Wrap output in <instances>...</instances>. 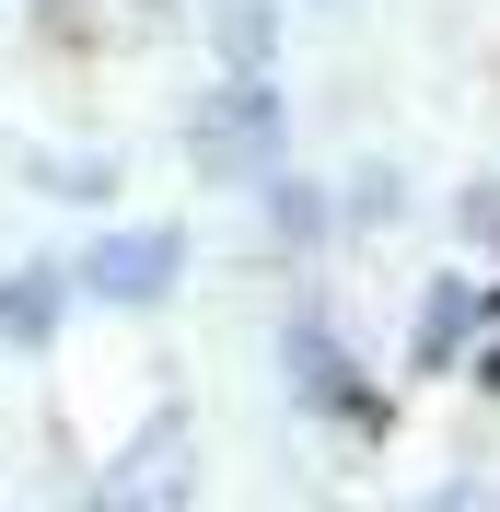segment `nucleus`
<instances>
[{
	"label": "nucleus",
	"instance_id": "nucleus-1",
	"mask_svg": "<svg viewBox=\"0 0 500 512\" xmlns=\"http://www.w3.org/2000/svg\"><path fill=\"white\" fill-rule=\"evenodd\" d=\"M175 268H187L175 233H105V245L82 256V280H94L105 303H152V291H175Z\"/></svg>",
	"mask_w": 500,
	"mask_h": 512
},
{
	"label": "nucleus",
	"instance_id": "nucleus-4",
	"mask_svg": "<svg viewBox=\"0 0 500 512\" xmlns=\"http://www.w3.org/2000/svg\"><path fill=\"white\" fill-rule=\"evenodd\" d=\"M466 315H477L466 291H431V315H419V361H442V350H454V338H466Z\"/></svg>",
	"mask_w": 500,
	"mask_h": 512
},
{
	"label": "nucleus",
	"instance_id": "nucleus-3",
	"mask_svg": "<svg viewBox=\"0 0 500 512\" xmlns=\"http://www.w3.org/2000/svg\"><path fill=\"white\" fill-rule=\"evenodd\" d=\"M268 140H280V117H268V94L221 105V117H210V175H245V163H268Z\"/></svg>",
	"mask_w": 500,
	"mask_h": 512
},
{
	"label": "nucleus",
	"instance_id": "nucleus-2",
	"mask_svg": "<svg viewBox=\"0 0 500 512\" xmlns=\"http://www.w3.org/2000/svg\"><path fill=\"white\" fill-rule=\"evenodd\" d=\"M0 338H12V350L59 338V268H12V280H0Z\"/></svg>",
	"mask_w": 500,
	"mask_h": 512
},
{
	"label": "nucleus",
	"instance_id": "nucleus-5",
	"mask_svg": "<svg viewBox=\"0 0 500 512\" xmlns=\"http://www.w3.org/2000/svg\"><path fill=\"white\" fill-rule=\"evenodd\" d=\"M221 47H233V70H256V59H268V12H233V24H221Z\"/></svg>",
	"mask_w": 500,
	"mask_h": 512
},
{
	"label": "nucleus",
	"instance_id": "nucleus-6",
	"mask_svg": "<svg viewBox=\"0 0 500 512\" xmlns=\"http://www.w3.org/2000/svg\"><path fill=\"white\" fill-rule=\"evenodd\" d=\"M489 384H500V350H489Z\"/></svg>",
	"mask_w": 500,
	"mask_h": 512
}]
</instances>
